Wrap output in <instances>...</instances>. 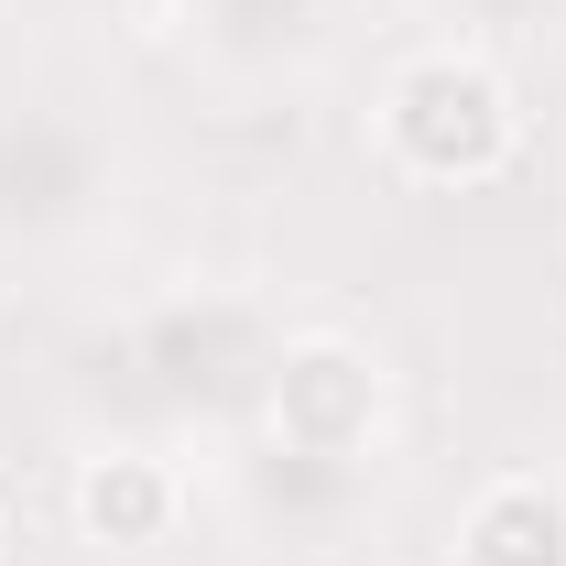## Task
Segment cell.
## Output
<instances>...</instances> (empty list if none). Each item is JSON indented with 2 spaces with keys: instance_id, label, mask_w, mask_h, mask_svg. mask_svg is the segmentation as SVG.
I'll return each instance as SVG.
<instances>
[{
  "instance_id": "7",
  "label": "cell",
  "mask_w": 566,
  "mask_h": 566,
  "mask_svg": "<svg viewBox=\"0 0 566 566\" xmlns=\"http://www.w3.org/2000/svg\"><path fill=\"white\" fill-rule=\"evenodd\" d=\"M447 566H566V491L545 469H501L469 491L458 534H447Z\"/></svg>"
},
{
  "instance_id": "5",
  "label": "cell",
  "mask_w": 566,
  "mask_h": 566,
  "mask_svg": "<svg viewBox=\"0 0 566 566\" xmlns=\"http://www.w3.org/2000/svg\"><path fill=\"white\" fill-rule=\"evenodd\" d=\"M186 66L229 87V98H273V87H305L338 44V0H175L164 11Z\"/></svg>"
},
{
  "instance_id": "2",
  "label": "cell",
  "mask_w": 566,
  "mask_h": 566,
  "mask_svg": "<svg viewBox=\"0 0 566 566\" xmlns=\"http://www.w3.org/2000/svg\"><path fill=\"white\" fill-rule=\"evenodd\" d=\"M370 142L381 164L424 186V197H469V186H501L523 164V87L480 55V44H415L392 55L381 87H370Z\"/></svg>"
},
{
  "instance_id": "1",
  "label": "cell",
  "mask_w": 566,
  "mask_h": 566,
  "mask_svg": "<svg viewBox=\"0 0 566 566\" xmlns=\"http://www.w3.org/2000/svg\"><path fill=\"white\" fill-rule=\"evenodd\" d=\"M283 327L262 316V294L240 283H175V294H142L109 338L120 392L153 403L164 424H251L262 415V381H273Z\"/></svg>"
},
{
  "instance_id": "6",
  "label": "cell",
  "mask_w": 566,
  "mask_h": 566,
  "mask_svg": "<svg viewBox=\"0 0 566 566\" xmlns=\"http://www.w3.org/2000/svg\"><path fill=\"white\" fill-rule=\"evenodd\" d=\"M66 523L98 556H153L186 523V469L164 447H87L76 480H66Z\"/></svg>"
},
{
  "instance_id": "8",
  "label": "cell",
  "mask_w": 566,
  "mask_h": 566,
  "mask_svg": "<svg viewBox=\"0 0 566 566\" xmlns=\"http://www.w3.org/2000/svg\"><path fill=\"white\" fill-rule=\"evenodd\" d=\"M458 44H534V33H566V0H424Z\"/></svg>"
},
{
  "instance_id": "4",
  "label": "cell",
  "mask_w": 566,
  "mask_h": 566,
  "mask_svg": "<svg viewBox=\"0 0 566 566\" xmlns=\"http://www.w3.org/2000/svg\"><path fill=\"white\" fill-rule=\"evenodd\" d=\"M381 424H392V381H381V349H370V338H349V327H294L273 349L262 415H251V436H262L273 458L370 480Z\"/></svg>"
},
{
  "instance_id": "3",
  "label": "cell",
  "mask_w": 566,
  "mask_h": 566,
  "mask_svg": "<svg viewBox=\"0 0 566 566\" xmlns=\"http://www.w3.org/2000/svg\"><path fill=\"white\" fill-rule=\"evenodd\" d=\"M132 153L87 98H0V251H66L120 218Z\"/></svg>"
},
{
  "instance_id": "10",
  "label": "cell",
  "mask_w": 566,
  "mask_h": 566,
  "mask_svg": "<svg viewBox=\"0 0 566 566\" xmlns=\"http://www.w3.org/2000/svg\"><path fill=\"white\" fill-rule=\"evenodd\" d=\"M0 556H11V523H0Z\"/></svg>"
},
{
  "instance_id": "9",
  "label": "cell",
  "mask_w": 566,
  "mask_h": 566,
  "mask_svg": "<svg viewBox=\"0 0 566 566\" xmlns=\"http://www.w3.org/2000/svg\"><path fill=\"white\" fill-rule=\"evenodd\" d=\"M0 11H22L44 33H153L175 0H0Z\"/></svg>"
}]
</instances>
